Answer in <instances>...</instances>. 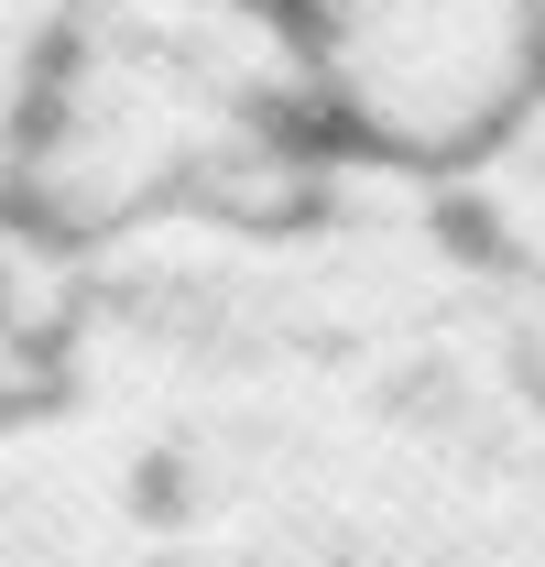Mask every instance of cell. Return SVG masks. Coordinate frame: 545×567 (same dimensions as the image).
Segmentation results:
<instances>
[{"instance_id": "1", "label": "cell", "mask_w": 545, "mask_h": 567, "mask_svg": "<svg viewBox=\"0 0 545 567\" xmlns=\"http://www.w3.org/2000/svg\"><path fill=\"white\" fill-rule=\"evenodd\" d=\"M0 567H545V317L349 153L88 251L55 382L0 415Z\"/></svg>"}, {"instance_id": "2", "label": "cell", "mask_w": 545, "mask_h": 567, "mask_svg": "<svg viewBox=\"0 0 545 567\" xmlns=\"http://www.w3.org/2000/svg\"><path fill=\"white\" fill-rule=\"evenodd\" d=\"M317 164L328 132L284 0H76L33 110L22 218L66 251H121L272 208Z\"/></svg>"}, {"instance_id": "3", "label": "cell", "mask_w": 545, "mask_h": 567, "mask_svg": "<svg viewBox=\"0 0 545 567\" xmlns=\"http://www.w3.org/2000/svg\"><path fill=\"white\" fill-rule=\"evenodd\" d=\"M317 132L382 175H459L545 99V0H295Z\"/></svg>"}, {"instance_id": "4", "label": "cell", "mask_w": 545, "mask_h": 567, "mask_svg": "<svg viewBox=\"0 0 545 567\" xmlns=\"http://www.w3.org/2000/svg\"><path fill=\"white\" fill-rule=\"evenodd\" d=\"M76 0H0V229L22 218V164H33V110H44V76L66 44Z\"/></svg>"}, {"instance_id": "5", "label": "cell", "mask_w": 545, "mask_h": 567, "mask_svg": "<svg viewBox=\"0 0 545 567\" xmlns=\"http://www.w3.org/2000/svg\"><path fill=\"white\" fill-rule=\"evenodd\" d=\"M284 11H295V0H284Z\"/></svg>"}]
</instances>
